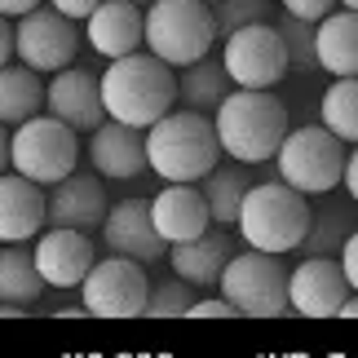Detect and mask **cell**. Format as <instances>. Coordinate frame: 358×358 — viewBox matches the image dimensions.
<instances>
[{"mask_svg":"<svg viewBox=\"0 0 358 358\" xmlns=\"http://www.w3.org/2000/svg\"><path fill=\"white\" fill-rule=\"evenodd\" d=\"M102 85V106L115 124L129 129H150L155 120H164L177 102V76L169 71V62H159L155 53H129L106 66Z\"/></svg>","mask_w":358,"mask_h":358,"instance_id":"obj_1","label":"cell"},{"mask_svg":"<svg viewBox=\"0 0 358 358\" xmlns=\"http://www.w3.org/2000/svg\"><path fill=\"white\" fill-rule=\"evenodd\" d=\"M217 142L239 164H266L287 137V106L270 89H235L217 106Z\"/></svg>","mask_w":358,"mask_h":358,"instance_id":"obj_2","label":"cell"},{"mask_svg":"<svg viewBox=\"0 0 358 358\" xmlns=\"http://www.w3.org/2000/svg\"><path fill=\"white\" fill-rule=\"evenodd\" d=\"M217 129L199 111H169L146 133V169H155L164 182H199L217 169Z\"/></svg>","mask_w":358,"mask_h":358,"instance_id":"obj_3","label":"cell"},{"mask_svg":"<svg viewBox=\"0 0 358 358\" xmlns=\"http://www.w3.org/2000/svg\"><path fill=\"white\" fill-rule=\"evenodd\" d=\"M248 248L257 252H292V248L306 243L310 235V208H306V195L283 182L274 186H248V195L239 203V222Z\"/></svg>","mask_w":358,"mask_h":358,"instance_id":"obj_4","label":"cell"},{"mask_svg":"<svg viewBox=\"0 0 358 358\" xmlns=\"http://www.w3.org/2000/svg\"><path fill=\"white\" fill-rule=\"evenodd\" d=\"M142 40L159 62L190 66V62L208 58V49L217 40L213 9L203 0H155V5H146Z\"/></svg>","mask_w":358,"mask_h":358,"instance_id":"obj_5","label":"cell"},{"mask_svg":"<svg viewBox=\"0 0 358 358\" xmlns=\"http://www.w3.org/2000/svg\"><path fill=\"white\" fill-rule=\"evenodd\" d=\"M80 146H76V129H66L53 115H31L18 124V133L9 137V164L13 173L27 177L36 186H58L62 177L76 173Z\"/></svg>","mask_w":358,"mask_h":358,"instance_id":"obj_6","label":"cell"},{"mask_svg":"<svg viewBox=\"0 0 358 358\" xmlns=\"http://www.w3.org/2000/svg\"><path fill=\"white\" fill-rule=\"evenodd\" d=\"M274 159H279L283 186L301 190V195H327L332 186H341V173H345L341 137L319 129V124H306V129L287 133Z\"/></svg>","mask_w":358,"mask_h":358,"instance_id":"obj_7","label":"cell"},{"mask_svg":"<svg viewBox=\"0 0 358 358\" xmlns=\"http://www.w3.org/2000/svg\"><path fill=\"white\" fill-rule=\"evenodd\" d=\"M217 283H222V296L243 319H279L287 310V279H283V266L270 252L252 248L243 257H230Z\"/></svg>","mask_w":358,"mask_h":358,"instance_id":"obj_8","label":"cell"},{"mask_svg":"<svg viewBox=\"0 0 358 358\" xmlns=\"http://www.w3.org/2000/svg\"><path fill=\"white\" fill-rule=\"evenodd\" d=\"M287 62H292L287 36L274 31L270 22H248L226 36L222 66H226L230 85H239V89H274L287 76Z\"/></svg>","mask_w":358,"mask_h":358,"instance_id":"obj_9","label":"cell"},{"mask_svg":"<svg viewBox=\"0 0 358 358\" xmlns=\"http://www.w3.org/2000/svg\"><path fill=\"white\" fill-rule=\"evenodd\" d=\"M80 296H85V314L93 319H137L150 296V279L142 274V261L106 257L93 261V270L80 283Z\"/></svg>","mask_w":358,"mask_h":358,"instance_id":"obj_10","label":"cell"},{"mask_svg":"<svg viewBox=\"0 0 358 358\" xmlns=\"http://www.w3.org/2000/svg\"><path fill=\"white\" fill-rule=\"evenodd\" d=\"M76 49H80L76 27L58 9H31L13 27V53L31 71H62V66L76 62Z\"/></svg>","mask_w":358,"mask_h":358,"instance_id":"obj_11","label":"cell"},{"mask_svg":"<svg viewBox=\"0 0 358 358\" xmlns=\"http://www.w3.org/2000/svg\"><path fill=\"white\" fill-rule=\"evenodd\" d=\"M345 296H350L345 270H341V261H327V257L301 261L292 279H287V306L306 314V319H336Z\"/></svg>","mask_w":358,"mask_h":358,"instance_id":"obj_12","label":"cell"},{"mask_svg":"<svg viewBox=\"0 0 358 358\" xmlns=\"http://www.w3.org/2000/svg\"><path fill=\"white\" fill-rule=\"evenodd\" d=\"M102 235H106V248H111L115 257H129V261H150L164 257V243L155 222H150V203L146 199H120L115 208H106L102 217Z\"/></svg>","mask_w":358,"mask_h":358,"instance_id":"obj_13","label":"cell"},{"mask_svg":"<svg viewBox=\"0 0 358 358\" xmlns=\"http://www.w3.org/2000/svg\"><path fill=\"white\" fill-rule=\"evenodd\" d=\"M31 257L49 287H80L85 274L93 270V243L85 239V230H66V226H53L49 235H40Z\"/></svg>","mask_w":358,"mask_h":358,"instance_id":"obj_14","label":"cell"},{"mask_svg":"<svg viewBox=\"0 0 358 358\" xmlns=\"http://www.w3.org/2000/svg\"><path fill=\"white\" fill-rule=\"evenodd\" d=\"M45 106H49V115L53 120H62L66 129H98L102 115H106V106H102V85L93 80L89 71H62L53 76V85L45 89Z\"/></svg>","mask_w":358,"mask_h":358,"instance_id":"obj_15","label":"cell"},{"mask_svg":"<svg viewBox=\"0 0 358 358\" xmlns=\"http://www.w3.org/2000/svg\"><path fill=\"white\" fill-rule=\"evenodd\" d=\"M150 222H155L164 243H186V239H199L208 230L213 213L190 182H169L164 195L150 199Z\"/></svg>","mask_w":358,"mask_h":358,"instance_id":"obj_16","label":"cell"},{"mask_svg":"<svg viewBox=\"0 0 358 358\" xmlns=\"http://www.w3.org/2000/svg\"><path fill=\"white\" fill-rule=\"evenodd\" d=\"M89 159L93 169L111 182H133L142 177L146 169V142H142V129H129V124H98L93 129V142H89Z\"/></svg>","mask_w":358,"mask_h":358,"instance_id":"obj_17","label":"cell"},{"mask_svg":"<svg viewBox=\"0 0 358 358\" xmlns=\"http://www.w3.org/2000/svg\"><path fill=\"white\" fill-rule=\"evenodd\" d=\"M89 45L102 53V58H129L142 45V9L129 5V0H102L98 9L89 13Z\"/></svg>","mask_w":358,"mask_h":358,"instance_id":"obj_18","label":"cell"},{"mask_svg":"<svg viewBox=\"0 0 358 358\" xmlns=\"http://www.w3.org/2000/svg\"><path fill=\"white\" fill-rule=\"evenodd\" d=\"M45 222H49V203L40 195V186L27 182V177H5L0 173V239L22 243Z\"/></svg>","mask_w":358,"mask_h":358,"instance_id":"obj_19","label":"cell"},{"mask_svg":"<svg viewBox=\"0 0 358 358\" xmlns=\"http://www.w3.org/2000/svg\"><path fill=\"white\" fill-rule=\"evenodd\" d=\"M45 203H49V222L66 226V230L102 226V217H106V195H102L98 177H76V173L62 177Z\"/></svg>","mask_w":358,"mask_h":358,"instance_id":"obj_20","label":"cell"},{"mask_svg":"<svg viewBox=\"0 0 358 358\" xmlns=\"http://www.w3.org/2000/svg\"><path fill=\"white\" fill-rule=\"evenodd\" d=\"M314 62L332 76H358V13H327L314 31Z\"/></svg>","mask_w":358,"mask_h":358,"instance_id":"obj_21","label":"cell"},{"mask_svg":"<svg viewBox=\"0 0 358 358\" xmlns=\"http://www.w3.org/2000/svg\"><path fill=\"white\" fill-rule=\"evenodd\" d=\"M230 235H208L203 230L199 239H186V243H173V270L182 283H217L230 261Z\"/></svg>","mask_w":358,"mask_h":358,"instance_id":"obj_22","label":"cell"},{"mask_svg":"<svg viewBox=\"0 0 358 358\" xmlns=\"http://www.w3.org/2000/svg\"><path fill=\"white\" fill-rule=\"evenodd\" d=\"M45 106V85L31 66L13 71V66H0V124H22L40 115Z\"/></svg>","mask_w":358,"mask_h":358,"instance_id":"obj_23","label":"cell"},{"mask_svg":"<svg viewBox=\"0 0 358 358\" xmlns=\"http://www.w3.org/2000/svg\"><path fill=\"white\" fill-rule=\"evenodd\" d=\"M40 287H45V279L36 270V257L22 248H0V301L27 310L40 301Z\"/></svg>","mask_w":358,"mask_h":358,"instance_id":"obj_24","label":"cell"},{"mask_svg":"<svg viewBox=\"0 0 358 358\" xmlns=\"http://www.w3.org/2000/svg\"><path fill=\"white\" fill-rule=\"evenodd\" d=\"M203 182V203H208L213 222L217 226H235L239 222V203L248 195V173L243 169H213L208 177H199Z\"/></svg>","mask_w":358,"mask_h":358,"instance_id":"obj_25","label":"cell"},{"mask_svg":"<svg viewBox=\"0 0 358 358\" xmlns=\"http://www.w3.org/2000/svg\"><path fill=\"white\" fill-rule=\"evenodd\" d=\"M323 129L341 142H358V76H336V85L323 93Z\"/></svg>","mask_w":358,"mask_h":358,"instance_id":"obj_26","label":"cell"},{"mask_svg":"<svg viewBox=\"0 0 358 358\" xmlns=\"http://www.w3.org/2000/svg\"><path fill=\"white\" fill-rule=\"evenodd\" d=\"M177 93H182V102L190 106V111H217V106L226 102V93H230V76H226V66H208V62H190V71L182 76V85H177Z\"/></svg>","mask_w":358,"mask_h":358,"instance_id":"obj_27","label":"cell"},{"mask_svg":"<svg viewBox=\"0 0 358 358\" xmlns=\"http://www.w3.org/2000/svg\"><path fill=\"white\" fill-rule=\"evenodd\" d=\"M190 306H195V296H190V283H164L159 292L146 296L142 314H146V319H186Z\"/></svg>","mask_w":358,"mask_h":358,"instance_id":"obj_28","label":"cell"},{"mask_svg":"<svg viewBox=\"0 0 358 358\" xmlns=\"http://www.w3.org/2000/svg\"><path fill=\"white\" fill-rule=\"evenodd\" d=\"M266 13H270V0H217L213 22H217L222 36H230L248 22H266Z\"/></svg>","mask_w":358,"mask_h":358,"instance_id":"obj_29","label":"cell"},{"mask_svg":"<svg viewBox=\"0 0 358 358\" xmlns=\"http://www.w3.org/2000/svg\"><path fill=\"white\" fill-rule=\"evenodd\" d=\"M341 0H283V9L292 13V22H323Z\"/></svg>","mask_w":358,"mask_h":358,"instance_id":"obj_30","label":"cell"},{"mask_svg":"<svg viewBox=\"0 0 358 358\" xmlns=\"http://www.w3.org/2000/svg\"><path fill=\"white\" fill-rule=\"evenodd\" d=\"M190 319H243V314L222 296V301H195V306H190Z\"/></svg>","mask_w":358,"mask_h":358,"instance_id":"obj_31","label":"cell"},{"mask_svg":"<svg viewBox=\"0 0 358 358\" xmlns=\"http://www.w3.org/2000/svg\"><path fill=\"white\" fill-rule=\"evenodd\" d=\"M341 270H345V283L358 292V230L345 239V248H341Z\"/></svg>","mask_w":358,"mask_h":358,"instance_id":"obj_32","label":"cell"},{"mask_svg":"<svg viewBox=\"0 0 358 358\" xmlns=\"http://www.w3.org/2000/svg\"><path fill=\"white\" fill-rule=\"evenodd\" d=\"M98 5H102V0H53V9H58L62 18H71V22H76V18H89Z\"/></svg>","mask_w":358,"mask_h":358,"instance_id":"obj_33","label":"cell"},{"mask_svg":"<svg viewBox=\"0 0 358 358\" xmlns=\"http://www.w3.org/2000/svg\"><path fill=\"white\" fill-rule=\"evenodd\" d=\"M341 182H345V190L358 199V146H354V155H345V173H341Z\"/></svg>","mask_w":358,"mask_h":358,"instance_id":"obj_34","label":"cell"},{"mask_svg":"<svg viewBox=\"0 0 358 358\" xmlns=\"http://www.w3.org/2000/svg\"><path fill=\"white\" fill-rule=\"evenodd\" d=\"M31 9H40V0H0V13H5V18H22V13H31Z\"/></svg>","mask_w":358,"mask_h":358,"instance_id":"obj_35","label":"cell"},{"mask_svg":"<svg viewBox=\"0 0 358 358\" xmlns=\"http://www.w3.org/2000/svg\"><path fill=\"white\" fill-rule=\"evenodd\" d=\"M9 53H13V27L5 22V13H0V66L9 62Z\"/></svg>","mask_w":358,"mask_h":358,"instance_id":"obj_36","label":"cell"},{"mask_svg":"<svg viewBox=\"0 0 358 358\" xmlns=\"http://www.w3.org/2000/svg\"><path fill=\"white\" fill-rule=\"evenodd\" d=\"M336 319H358V292H354V296H345V306H341Z\"/></svg>","mask_w":358,"mask_h":358,"instance_id":"obj_37","label":"cell"},{"mask_svg":"<svg viewBox=\"0 0 358 358\" xmlns=\"http://www.w3.org/2000/svg\"><path fill=\"white\" fill-rule=\"evenodd\" d=\"M9 169V137H5V129H0V173Z\"/></svg>","mask_w":358,"mask_h":358,"instance_id":"obj_38","label":"cell"},{"mask_svg":"<svg viewBox=\"0 0 358 358\" xmlns=\"http://www.w3.org/2000/svg\"><path fill=\"white\" fill-rule=\"evenodd\" d=\"M341 5H345V9H354V13H358V0H341Z\"/></svg>","mask_w":358,"mask_h":358,"instance_id":"obj_39","label":"cell"},{"mask_svg":"<svg viewBox=\"0 0 358 358\" xmlns=\"http://www.w3.org/2000/svg\"><path fill=\"white\" fill-rule=\"evenodd\" d=\"M129 5H137V9H142V5H155V0H129Z\"/></svg>","mask_w":358,"mask_h":358,"instance_id":"obj_40","label":"cell"},{"mask_svg":"<svg viewBox=\"0 0 358 358\" xmlns=\"http://www.w3.org/2000/svg\"><path fill=\"white\" fill-rule=\"evenodd\" d=\"M203 5H208V0H203ZM213 5H217V0H213Z\"/></svg>","mask_w":358,"mask_h":358,"instance_id":"obj_41","label":"cell"}]
</instances>
